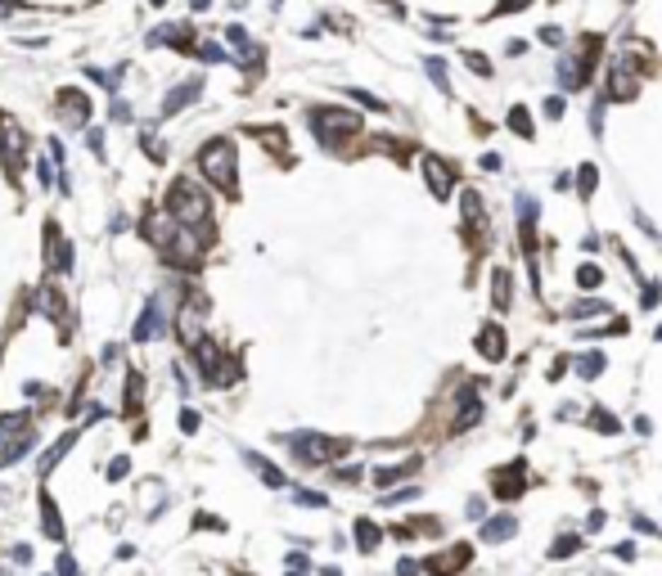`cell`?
Returning a JSON list of instances; mask_svg holds the SVG:
<instances>
[{
    "label": "cell",
    "mask_w": 662,
    "mask_h": 576,
    "mask_svg": "<svg viewBox=\"0 0 662 576\" xmlns=\"http://www.w3.org/2000/svg\"><path fill=\"white\" fill-rule=\"evenodd\" d=\"M54 572H59V576H81V568H77V558H72V554H59Z\"/></svg>",
    "instance_id": "obj_40"
},
{
    "label": "cell",
    "mask_w": 662,
    "mask_h": 576,
    "mask_svg": "<svg viewBox=\"0 0 662 576\" xmlns=\"http://www.w3.org/2000/svg\"><path fill=\"white\" fill-rule=\"evenodd\" d=\"M149 5H167V0H149Z\"/></svg>",
    "instance_id": "obj_55"
},
{
    "label": "cell",
    "mask_w": 662,
    "mask_h": 576,
    "mask_svg": "<svg viewBox=\"0 0 662 576\" xmlns=\"http://www.w3.org/2000/svg\"><path fill=\"white\" fill-rule=\"evenodd\" d=\"M577 374H581V378L604 374V351H591V356H581V360H577Z\"/></svg>",
    "instance_id": "obj_31"
},
{
    "label": "cell",
    "mask_w": 662,
    "mask_h": 576,
    "mask_svg": "<svg viewBox=\"0 0 662 576\" xmlns=\"http://www.w3.org/2000/svg\"><path fill=\"white\" fill-rule=\"evenodd\" d=\"M0 153H5V163H9V176H18L23 153H28V136L18 131L14 117H0Z\"/></svg>",
    "instance_id": "obj_7"
},
{
    "label": "cell",
    "mask_w": 662,
    "mask_h": 576,
    "mask_svg": "<svg viewBox=\"0 0 662 576\" xmlns=\"http://www.w3.org/2000/svg\"><path fill=\"white\" fill-rule=\"evenodd\" d=\"M581 549V536H559L554 545H550V558H572Z\"/></svg>",
    "instance_id": "obj_30"
},
{
    "label": "cell",
    "mask_w": 662,
    "mask_h": 576,
    "mask_svg": "<svg viewBox=\"0 0 662 576\" xmlns=\"http://www.w3.org/2000/svg\"><path fill=\"white\" fill-rule=\"evenodd\" d=\"M190 5H194V9H207V5H212V0H190Z\"/></svg>",
    "instance_id": "obj_54"
},
{
    "label": "cell",
    "mask_w": 662,
    "mask_h": 576,
    "mask_svg": "<svg viewBox=\"0 0 662 576\" xmlns=\"http://www.w3.org/2000/svg\"><path fill=\"white\" fill-rule=\"evenodd\" d=\"M378 541H383L378 522H370V518H356V549H361V554H374V549H378Z\"/></svg>",
    "instance_id": "obj_25"
},
{
    "label": "cell",
    "mask_w": 662,
    "mask_h": 576,
    "mask_svg": "<svg viewBox=\"0 0 662 576\" xmlns=\"http://www.w3.org/2000/svg\"><path fill=\"white\" fill-rule=\"evenodd\" d=\"M199 90H203V77H199V72H194L190 81L171 86V90H167V100H163V117H176L185 104H194V100H199Z\"/></svg>",
    "instance_id": "obj_11"
},
{
    "label": "cell",
    "mask_w": 662,
    "mask_h": 576,
    "mask_svg": "<svg viewBox=\"0 0 662 576\" xmlns=\"http://www.w3.org/2000/svg\"><path fill=\"white\" fill-rule=\"evenodd\" d=\"M9 558H14V563H32V549L28 545H14V554H9Z\"/></svg>",
    "instance_id": "obj_53"
},
{
    "label": "cell",
    "mask_w": 662,
    "mask_h": 576,
    "mask_svg": "<svg viewBox=\"0 0 662 576\" xmlns=\"http://www.w3.org/2000/svg\"><path fill=\"white\" fill-rule=\"evenodd\" d=\"M194 428H199V414H194V410H180V433H194Z\"/></svg>",
    "instance_id": "obj_48"
},
{
    "label": "cell",
    "mask_w": 662,
    "mask_h": 576,
    "mask_svg": "<svg viewBox=\"0 0 662 576\" xmlns=\"http://www.w3.org/2000/svg\"><path fill=\"white\" fill-rule=\"evenodd\" d=\"M289 576H302V572H289Z\"/></svg>",
    "instance_id": "obj_56"
},
{
    "label": "cell",
    "mask_w": 662,
    "mask_h": 576,
    "mask_svg": "<svg viewBox=\"0 0 662 576\" xmlns=\"http://www.w3.org/2000/svg\"><path fill=\"white\" fill-rule=\"evenodd\" d=\"M469 558H473V549L469 545H455V549H441L437 558L419 563V572H428V576H455L460 568H469Z\"/></svg>",
    "instance_id": "obj_10"
},
{
    "label": "cell",
    "mask_w": 662,
    "mask_h": 576,
    "mask_svg": "<svg viewBox=\"0 0 662 576\" xmlns=\"http://www.w3.org/2000/svg\"><path fill=\"white\" fill-rule=\"evenodd\" d=\"M658 298H662V284H649L644 288V306H658Z\"/></svg>",
    "instance_id": "obj_52"
},
{
    "label": "cell",
    "mask_w": 662,
    "mask_h": 576,
    "mask_svg": "<svg viewBox=\"0 0 662 576\" xmlns=\"http://www.w3.org/2000/svg\"><path fill=\"white\" fill-rule=\"evenodd\" d=\"M108 113H113V122H131V104H122V100H113V108H108Z\"/></svg>",
    "instance_id": "obj_47"
},
{
    "label": "cell",
    "mask_w": 662,
    "mask_h": 576,
    "mask_svg": "<svg viewBox=\"0 0 662 576\" xmlns=\"http://www.w3.org/2000/svg\"><path fill=\"white\" fill-rule=\"evenodd\" d=\"M199 171H203V180H212V185L235 189V180H239V153H235V144H230V140H207L203 149H199Z\"/></svg>",
    "instance_id": "obj_2"
},
{
    "label": "cell",
    "mask_w": 662,
    "mask_h": 576,
    "mask_svg": "<svg viewBox=\"0 0 662 576\" xmlns=\"http://www.w3.org/2000/svg\"><path fill=\"white\" fill-rule=\"evenodd\" d=\"M36 311H45L54 324H68V302H64V293H59L54 284H41V288H36Z\"/></svg>",
    "instance_id": "obj_12"
},
{
    "label": "cell",
    "mask_w": 662,
    "mask_h": 576,
    "mask_svg": "<svg viewBox=\"0 0 662 576\" xmlns=\"http://www.w3.org/2000/svg\"><path fill=\"white\" fill-rule=\"evenodd\" d=\"M532 0H500V5L492 9V18H505V14H513V9H527Z\"/></svg>",
    "instance_id": "obj_41"
},
{
    "label": "cell",
    "mask_w": 662,
    "mask_h": 576,
    "mask_svg": "<svg viewBox=\"0 0 662 576\" xmlns=\"http://www.w3.org/2000/svg\"><path fill=\"white\" fill-rule=\"evenodd\" d=\"M167 216L176 221V225L185 230H207V216H212V203H207V194L199 180H176V185L167 189Z\"/></svg>",
    "instance_id": "obj_1"
},
{
    "label": "cell",
    "mask_w": 662,
    "mask_h": 576,
    "mask_svg": "<svg viewBox=\"0 0 662 576\" xmlns=\"http://www.w3.org/2000/svg\"><path fill=\"white\" fill-rule=\"evenodd\" d=\"M577 284H581V288H599V284H604V271H599L595 261H586L581 271H577Z\"/></svg>",
    "instance_id": "obj_34"
},
{
    "label": "cell",
    "mask_w": 662,
    "mask_h": 576,
    "mask_svg": "<svg viewBox=\"0 0 662 576\" xmlns=\"http://www.w3.org/2000/svg\"><path fill=\"white\" fill-rule=\"evenodd\" d=\"M591 428H595V433H604V437H612V433H617V419H612L608 410L595 406V410H591Z\"/></svg>",
    "instance_id": "obj_32"
},
{
    "label": "cell",
    "mask_w": 662,
    "mask_h": 576,
    "mask_svg": "<svg viewBox=\"0 0 662 576\" xmlns=\"http://www.w3.org/2000/svg\"><path fill=\"white\" fill-rule=\"evenodd\" d=\"M243 459H248V464H252V469H257V477H262V482H266V486H275V491H279V486H289V477H284V473H279V469H275V464H271V459H262V455H252V450H248V455H243Z\"/></svg>",
    "instance_id": "obj_24"
},
{
    "label": "cell",
    "mask_w": 662,
    "mask_h": 576,
    "mask_svg": "<svg viewBox=\"0 0 662 576\" xmlns=\"http://www.w3.org/2000/svg\"><path fill=\"white\" fill-rule=\"evenodd\" d=\"M140 406V374H127V410Z\"/></svg>",
    "instance_id": "obj_39"
},
{
    "label": "cell",
    "mask_w": 662,
    "mask_h": 576,
    "mask_svg": "<svg viewBox=\"0 0 662 576\" xmlns=\"http://www.w3.org/2000/svg\"><path fill=\"white\" fill-rule=\"evenodd\" d=\"M127 473H131V459H127V455H117V459H113V464H108V469H104V477H108V482H122V477H127Z\"/></svg>",
    "instance_id": "obj_37"
},
{
    "label": "cell",
    "mask_w": 662,
    "mask_h": 576,
    "mask_svg": "<svg viewBox=\"0 0 662 576\" xmlns=\"http://www.w3.org/2000/svg\"><path fill=\"white\" fill-rule=\"evenodd\" d=\"M492 302H496V311L509 306V271H492Z\"/></svg>",
    "instance_id": "obj_28"
},
{
    "label": "cell",
    "mask_w": 662,
    "mask_h": 576,
    "mask_svg": "<svg viewBox=\"0 0 662 576\" xmlns=\"http://www.w3.org/2000/svg\"><path fill=\"white\" fill-rule=\"evenodd\" d=\"M199 54L207 59V64H216V59H226V50H221L216 41H203V45H199Z\"/></svg>",
    "instance_id": "obj_45"
},
{
    "label": "cell",
    "mask_w": 662,
    "mask_h": 576,
    "mask_svg": "<svg viewBox=\"0 0 662 576\" xmlns=\"http://www.w3.org/2000/svg\"><path fill=\"white\" fill-rule=\"evenodd\" d=\"M414 469H419V459H406V464H388V469H374V482H378V486H392V482H401V477H410Z\"/></svg>",
    "instance_id": "obj_26"
},
{
    "label": "cell",
    "mask_w": 662,
    "mask_h": 576,
    "mask_svg": "<svg viewBox=\"0 0 662 576\" xmlns=\"http://www.w3.org/2000/svg\"><path fill=\"white\" fill-rule=\"evenodd\" d=\"M477 221H482V199H477V194H464V225L477 230Z\"/></svg>",
    "instance_id": "obj_33"
},
{
    "label": "cell",
    "mask_w": 662,
    "mask_h": 576,
    "mask_svg": "<svg viewBox=\"0 0 662 576\" xmlns=\"http://www.w3.org/2000/svg\"><path fill=\"white\" fill-rule=\"evenodd\" d=\"M293 500H298L302 509H325V505H329V500H325L320 491H293Z\"/></svg>",
    "instance_id": "obj_38"
},
{
    "label": "cell",
    "mask_w": 662,
    "mask_h": 576,
    "mask_svg": "<svg viewBox=\"0 0 662 576\" xmlns=\"http://www.w3.org/2000/svg\"><path fill=\"white\" fill-rule=\"evenodd\" d=\"M608 100H635V72L627 68V59H617L608 72Z\"/></svg>",
    "instance_id": "obj_13"
},
{
    "label": "cell",
    "mask_w": 662,
    "mask_h": 576,
    "mask_svg": "<svg viewBox=\"0 0 662 576\" xmlns=\"http://www.w3.org/2000/svg\"><path fill=\"white\" fill-rule=\"evenodd\" d=\"M509 131H513V136H523V140H532V131H536L532 127V113H527V108H513V113H509Z\"/></svg>",
    "instance_id": "obj_29"
},
{
    "label": "cell",
    "mask_w": 662,
    "mask_h": 576,
    "mask_svg": "<svg viewBox=\"0 0 662 576\" xmlns=\"http://www.w3.org/2000/svg\"><path fill=\"white\" fill-rule=\"evenodd\" d=\"M36 180H41V189H50V185H54V176H50V163H45V158H36Z\"/></svg>",
    "instance_id": "obj_46"
},
{
    "label": "cell",
    "mask_w": 662,
    "mask_h": 576,
    "mask_svg": "<svg viewBox=\"0 0 662 576\" xmlns=\"http://www.w3.org/2000/svg\"><path fill=\"white\" fill-rule=\"evenodd\" d=\"M77 437H81V428H72V433H64V437H59V441H54V446H50V450H45V455H41V464H36V473H41V477H50V473L59 469V459H64V455H68V450H72V446H77Z\"/></svg>",
    "instance_id": "obj_14"
},
{
    "label": "cell",
    "mask_w": 662,
    "mask_h": 576,
    "mask_svg": "<svg viewBox=\"0 0 662 576\" xmlns=\"http://www.w3.org/2000/svg\"><path fill=\"white\" fill-rule=\"evenodd\" d=\"M477 351H482L487 360H505V329H500V324H487L482 334H477Z\"/></svg>",
    "instance_id": "obj_21"
},
{
    "label": "cell",
    "mask_w": 662,
    "mask_h": 576,
    "mask_svg": "<svg viewBox=\"0 0 662 576\" xmlns=\"http://www.w3.org/2000/svg\"><path fill=\"white\" fill-rule=\"evenodd\" d=\"M595 180H599V171L586 163V167L577 171V189H581V199H591V194H595Z\"/></svg>",
    "instance_id": "obj_35"
},
{
    "label": "cell",
    "mask_w": 662,
    "mask_h": 576,
    "mask_svg": "<svg viewBox=\"0 0 662 576\" xmlns=\"http://www.w3.org/2000/svg\"><path fill=\"white\" fill-rule=\"evenodd\" d=\"M45 239H50V266H54L59 275H68L72 271V248L64 243V235H59L54 225H45Z\"/></svg>",
    "instance_id": "obj_22"
},
{
    "label": "cell",
    "mask_w": 662,
    "mask_h": 576,
    "mask_svg": "<svg viewBox=\"0 0 662 576\" xmlns=\"http://www.w3.org/2000/svg\"><path fill=\"white\" fill-rule=\"evenodd\" d=\"M311 131L320 136V144H338V140H347V136L361 131V117L342 113V108H315L311 113Z\"/></svg>",
    "instance_id": "obj_5"
},
{
    "label": "cell",
    "mask_w": 662,
    "mask_h": 576,
    "mask_svg": "<svg viewBox=\"0 0 662 576\" xmlns=\"http://www.w3.org/2000/svg\"><path fill=\"white\" fill-rule=\"evenodd\" d=\"M226 41L235 45V50H239L243 59H248V64H257V59H262V50H252V36L243 32V28H230V32H226Z\"/></svg>",
    "instance_id": "obj_27"
},
{
    "label": "cell",
    "mask_w": 662,
    "mask_h": 576,
    "mask_svg": "<svg viewBox=\"0 0 662 576\" xmlns=\"http://www.w3.org/2000/svg\"><path fill=\"white\" fill-rule=\"evenodd\" d=\"M513 531H518V518H513V513H496V518H487V522H482V541H492V545L509 541Z\"/></svg>",
    "instance_id": "obj_20"
},
{
    "label": "cell",
    "mask_w": 662,
    "mask_h": 576,
    "mask_svg": "<svg viewBox=\"0 0 662 576\" xmlns=\"http://www.w3.org/2000/svg\"><path fill=\"white\" fill-rule=\"evenodd\" d=\"M397 576H419V563H414V558H401V563H397Z\"/></svg>",
    "instance_id": "obj_49"
},
{
    "label": "cell",
    "mask_w": 662,
    "mask_h": 576,
    "mask_svg": "<svg viewBox=\"0 0 662 576\" xmlns=\"http://www.w3.org/2000/svg\"><path fill=\"white\" fill-rule=\"evenodd\" d=\"M523 473H527L523 464H509V469H500V473H496V482H492V486H496V495H500V500H518V495H523Z\"/></svg>",
    "instance_id": "obj_16"
},
{
    "label": "cell",
    "mask_w": 662,
    "mask_h": 576,
    "mask_svg": "<svg viewBox=\"0 0 662 576\" xmlns=\"http://www.w3.org/2000/svg\"><path fill=\"white\" fill-rule=\"evenodd\" d=\"M194 356H199V370H203V383L207 387H230V383H239V360H230V356H221V347L212 338H199L194 342Z\"/></svg>",
    "instance_id": "obj_4"
},
{
    "label": "cell",
    "mask_w": 662,
    "mask_h": 576,
    "mask_svg": "<svg viewBox=\"0 0 662 576\" xmlns=\"http://www.w3.org/2000/svg\"><path fill=\"white\" fill-rule=\"evenodd\" d=\"M424 68H428V77H433L437 90H451V81H446V64H441V59H428Z\"/></svg>",
    "instance_id": "obj_36"
},
{
    "label": "cell",
    "mask_w": 662,
    "mask_h": 576,
    "mask_svg": "<svg viewBox=\"0 0 662 576\" xmlns=\"http://www.w3.org/2000/svg\"><path fill=\"white\" fill-rule=\"evenodd\" d=\"M347 95H352L356 104H365L370 113H383V100H374V95H365V90H347Z\"/></svg>",
    "instance_id": "obj_43"
},
{
    "label": "cell",
    "mask_w": 662,
    "mask_h": 576,
    "mask_svg": "<svg viewBox=\"0 0 662 576\" xmlns=\"http://www.w3.org/2000/svg\"><path fill=\"white\" fill-rule=\"evenodd\" d=\"M545 117H563V100L554 95V100H545Z\"/></svg>",
    "instance_id": "obj_51"
},
{
    "label": "cell",
    "mask_w": 662,
    "mask_h": 576,
    "mask_svg": "<svg viewBox=\"0 0 662 576\" xmlns=\"http://www.w3.org/2000/svg\"><path fill=\"white\" fill-rule=\"evenodd\" d=\"M163 252L171 257V261H190V266H194V261L203 257V235H199V230L176 225V235H171V243H167Z\"/></svg>",
    "instance_id": "obj_9"
},
{
    "label": "cell",
    "mask_w": 662,
    "mask_h": 576,
    "mask_svg": "<svg viewBox=\"0 0 662 576\" xmlns=\"http://www.w3.org/2000/svg\"><path fill=\"white\" fill-rule=\"evenodd\" d=\"M424 176H428V189H433L437 199H451V171H446L441 158H433V153L424 158Z\"/></svg>",
    "instance_id": "obj_17"
},
{
    "label": "cell",
    "mask_w": 662,
    "mask_h": 576,
    "mask_svg": "<svg viewBox=\"0 0 662 576\" xmlns=\"http://www.w3.org/2000/svg\"><path fill=\"white\" fill-rule=\"evenodd\" d=\"M289 450H293V459H302V464H329V459H338V455H347L352 450V441H342V437H325V433H293L289 437Z\"/></svg>",
    "instance_id": "obj_3"
},
{
    "label": "cell",
    "mask_w": 662,
    "mask_h": 576,
    "mask_svg": "<svg viewBox=\"0 0 662 576\" xmlns=\"http://www.w3.org/2000/svg\"><path fill=\"white\" fill-rule=\"evenodd\" d=\"M163 329H167V315H163V298H149L144 302V311H140V320H136V342H158L163 338Z\"/></svg>",
    "instance_id": "obj_8"
},
{
    "label": "cell",
    "mask_w": 662,
    "mask_h": 576,
    "mask_svg": "<svg viewBox=\"0 0 662 576\" xmlns=\"http://www.w3.org/2000/svg\"><path fill=\"white\" fill-rule=\"evenodd\" d=\"M41 531H45V541H54V545H64V518H59V509H54V500L41 491Z\"/></svg>",
    "instance_id": "obj_19"
},
{
    "label": "cell",
    "mask_w": 662,
    "mask_h": 576,
    "mask_svg": "<svg viewBox=\"0 0 662 576\" xmlns=\"http://www.w3.org/2000/svg\"><path fill=\"white\" fill-rule=\"evenodd\" d=\"M591 54H595V41L586 45V54H563L559 59V86L563 90H581L591 81Z\"/></svg>",
    "instance_id": "obj_6"
},
{
    "label": "cell",
    "mask_w": 662,
    "mask_h": 576,
    "mask_svg": "<svg viewBox=\"0 0 662 576\" xmlns=\"http://www.w3.org/2000/svg\"><path fill=\"white\" fill-rule=\"evenodd\" d=\"M59 104H64V117L72 122V127H86V122H91V100H86L81 90H64Z\"/></svg>",
    "instance_id": "obj_18"
},
{
    "label": "cell",
    "mask_w": 662,
    "mask_h": 576,
    "mask_svg": "<svg viewBox=\"0 0 662 576\" xmlns=\"http://www.w3.org/2000/svg\"><path fill=\"white\" fill-rule=\"evenodd\" d=\"M36 441V433L28 428V433H18V437H9V441H0V469H9L14 459H23L28 455V446Z\"/></svg>",
    "instance_id": "obj_23"
},
{
    "label": "cell",
    "mask_w": 662,
    "mask_h": 576,
    "mask_svg": "<svg viewBox=\"0 0 662 576\" xmlns=\"http://www.w3.org/2000/svg\"><path fill=\"white\" fill-rule=\"evenodd\" d=\"M464 64H469L477 77H492V64H487V54H464Z\"/></svg>",
    "instance_id": "obj_42"
},
{
    "label": "cell",
    "mask_w": 662,
    "mask_h": 576,
    "mask_svg": "<svg viewBox=\"0 0 662 576\" xmlns=\"http://www.w3.org/2000/svg\"><path fill=\"white\" fill-rule=\"evenodd\" d=\"M599 311H608V302H577L572 306V315H599Z\"/></svg>",
    "instance_id": "obj_44"
},
{
    "label": "cell",
    "mask_w": 662,
    "mask_h": 576,
    "mask_svg": "<svg viewBox=\"0 0 662 576\" xmlns=\"http://www.w3.org/2000/svg\"><path fill=\"white\" fill-rule=\"evenodd\" d=\"M477 419H482V401H477L473 387H464L460 392V414H455V423H451V428H455V433H469Z\"/></svg>",
    "instance_id": "obj_15"
},
{
    "label": "cell",
    "mask_w": 662,
    "mask_h": 576,
    "mask_svg": "<svg viewBox=\"0 0 662 576\" xmlns=\"http://www.w3.org/2000/svg\"><path fill=\"white\" fill-rule=\"evenodd\" d=\"M541 41L545 45H563V32L559 28H541Z\"/></svg>",
    "instance_id": "obj_50"
}]
</instances>
